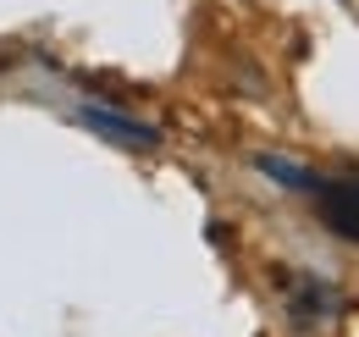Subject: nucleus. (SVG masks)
<instances>
[{
  "mask_svg": "<svg viewBox=\"0 0 359 337\" xmlns=\"http://www.w3.org/2000/svg\"><path fill=\"white\" fill-rule=\"evenodd\" d=\"M276 288H282V315H287V326H299V332L326 326V321L343 310V293H337L326 277H310V271H276Z\"/></svg>",
  "mask_w": 359,
  "mask_h": 337,
  "instance_id": "obj_1",
  "label": "nucleus"
},
{
  "mask_svg": "<svg viewBox=\"0 0 359 337\" xmlns=\"http://www.w3.org/2000/svg\"><path fill=\"white\" fill-rule=\"evenodd\" d=\"M315 216H320V227L337 232L343 244H359V171L354 177H320Z\"/></svg>",
  "mask_w": 359,
  "mask_h": 337,
  "instance_id": "obj_2",
  "label": "nucleus"
},
{
  "mask_svg": "<svg viewBox=\"0 0 359 337\" xmlns=\"http://www.w3.org/2000/svg\"><path fill=\"white\" fill-rule=\"evenodd\" d=\"M78 122L100 138H111V144H122V150H155L161 144V127L138 122L128 111H111V105H78Z\"/></svg>",
  "mask_w": 359,
  "mask_h": 337,
  "instance_id": "obj_3",
  "label": "nucleus"
},
{
  "mask_svg": "<svg viewBox=\"0 0 359 337\" xmlns=\"http://www.w3.org/2000/svg\"><path fill=\"white\" fill-rule=\"evenodd\" d=\"M255 166L266 171L271 183H282V188H293V194H315L320 188V177H315L304 161H287V155H255Z\"/></svg>",
  "mask_w": 359,
  "mask_h": 337,
  "instance_id": "obj_4",
  "label": "nucleus"
}]
</instances>
